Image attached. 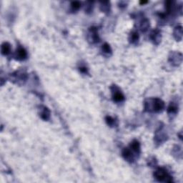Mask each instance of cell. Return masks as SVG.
Wrapping results in <instances>:
<instances>
[{
    "label": "cell",
    "instance_id": "cell-1",
    "mask_svg": "<svg viewBox=\"0 0 183 183\" xmlns=\"http://www.w3.org/2000/svg\"><path fill=\"white\" fill-rule=\"evenodd\" d=\"M152 104L149 102H145V109L148 111H153L155 112H159L165 108V103L162 100L155 98L150 100Z\"/></svg>",
    "mask_w": 183,
    "mask_h": 183
},
{
    "label": "cell",
    "instance_id": "cell-2",
    "mask_svg": "<svg viewBox=\"0 0 183 183\" xmlns=\"http://www.w3.org/2000/svg\"><path fill=\"white\" fill-rule=\"evenodd\" d=\"M154 177L159 182H172L173 179L172 177L168 174L167 170L164 168H159L154 172Z\"/></svg>",
    "mask_w": 183,
    "mask_h": 183
},
{
    "label": "cell",
    "instance_id": "cell-3",
    "mask_svg": "<svg viewBox=\"0 0 183 183\" xmlns=\"http://www.w3.org/2000/svg\"><path fill=\"white\" fill-rule=\"evenodd\" d=\"M112 98H113L114 101L117 102H122L125 100L124 95L118 90V88H115V90H112Z\"/></svg>",
    "mask_w": 183,
    "mask_h": 183
},
{
    "label": "cell",
    "instance_id": "cell-4",
    "mask_svg": "<svg viewBox=\"0 0 183 183\" xmlns=\"http://www.w3.org/2000/svg\"><path fill=\"white\" fill-rule=\"evenodd\" d=\"M150 38L154 42V43L159 44L161 41V32L158 29H154L150 34Z\"/></svg>",
    "mask_w": 183,
    "mask_h": 183
},
{
    "label": "cell",
    "instance_id": "cell-5",
    "mask_svg": "<svg viewBox=\"0 0 183 183\" xmlns=\"http://www.w3.org/2000/svg\"><path fill=\"white\" fill-rule=\"evenodd\" d=\"M123 157L128 162H132L134 160V155L132 152V150L129 148H124L122 150Z\"/></svg>",
    "mask_w": 183,
    "mask_h": 183
},
{
    "label": "cell",
    "instance_id": "cell-6",
    "mask_svg": "<svg viewBox=\"0 0 183 183\" xmlns=\"http://www.w3.org/2000/svg\"><path fill=\"white\" fill-rule=\"evenodd\" d=\"M182 56L180 53H173L172 54V57H170V61L172 63L175 65H178L181 64L182 62Z\"/></svg>",
    "mask_w": 183,
    "mask_h": 183
},
{
    "label": "cell",
    "instance_id": "cell-7",
    "mask_svg": "<svg viewBox=\"0 0 183 183\" xmlns=\"http://www.w3.org/2000/svg\"><path fill=\"white\" fill-rule=\"evenodd\" d=\"M27 57V53L25 49L22 47H19L16 51V57L19 60H24Z\"/></svg>",
    "mask_w": 183,
    "mask_h": 183
},
{
    "label": "cell",
    "instance_id": "cell-8",
    "mask_svg": "<svg viewBox=\"0 0 183 183\" xmlns=\"http://www.w3.org/2000/svg\"><path fill=\"white\" fill-rule=\"evenodd\" d=\"M90 34H91V40L92 42H98L100 40L97 33V28L92 26L90 28Z\"/></svg>",
    "mask_w": 183,
    "mask_h": 183
},
{
    "label": "cell",
    "instance_id": "cell-9",
    "mask_svg": "<svg viewBox=\"0 0 183 183\" xmlns=\"http://www.w3.org/2000/svg\"><path fill=\"white\" fill-rule=\"evenodd\" d=\"M41 112H40V117L42 120H48L50 117V111L49 109L46 107H41Z\"/></svg>",
    "mask_w": 183,
    "mask_h": 183
},
{
    "label": "cell",
    "instance_id": "cell-10",
    "mask_svg": "<svg viewBox=\"0 0 183 183\" xmlns=\"http://www.w3.org/2000/svg\"><path fill=\"white\" fill-rule=\"evenodd\" d=\"M174 37L177 41H180L182 38V27L181 26H177L175 27L174 30Z\"/></svg>",
    "mask_w": 183,
    "mask_h": 183
},
{
    "label": "cell",
    "instance_id": "cell-11",
    "mask_svg": "<svg viewBox=\"0 0 183 183\" xmlns=\"http://www.w3.org/2000/svg\"><path fill=\"white\" fill-rule=\"evenodd\" d=\"M130 149L136 153L140 152V144L137 140H133L130 144Z\"/></svg>",
    "mask_w": 183,
    "mask_h": 183
},
{
    "label": "cell",
    "instance_id": "cell-12",
    "mask_svg": "<svg viewBox=\"0 0 183 183\" xmlns=\"http://www.w3.org/2000/svg\"><path fill=\"white\" fill-rule=\"evenodd\" d=\"M11 51V46L8 42H4L1 45V53L4 55H7Z\"/></svg>",
    "mask_w": 183,
    "mask_h": 183
},
{
    "label": "cell",
    "instance_id": "cell-13",
    "mask_svg": "<svg viewBox=\"0 0 183 183\" xmlns=\"http://www.w3.org/2000/svg\"><path fill=\"white\" fill-rule=\"evenodd\" d=\"M150 26V22L148 19H144L141 22V24H140V29L141 31L143 32H145L148 29Z\"/></svg>",
    "mask_w": 183,
    "mask_h": 183
},
{
    "label": "cell",
    "instance_id": "cell-14",
    "mask_svg": "<svg viewBox=\"0 0 183 183\" xmlns=\"http://www.w3.org/2000/svg\"><path fill=\"white\" fill-rule=\"evenodd\" d=\"M178 110V106L175 104L174 102H171L169 105L168 108H167V112L169 114H176Z\"/></svg>",
    "mask_w": 183,
    "mask_h": 183
},
{
    "label": "cell",
    "instance_id": "cell-15",
    "mask_svg": "<svg viewBox=\"0 0 183 183\" xmlns=\"http://www.w3.org/2000/svg\"><path fill=\"white\" fill-rule=\"evenodd\" d=\"M139 40V34L137 32H132L129 35V41L132 43H135L138 42Z\"/></svg>",
    "mask_w": 183,
    "mask_h": 183
},
{
    "label": "cell",
    "instance_id": "cell-16",
    "mask_svg": "<svg viewBox=\"0 0 183 183\" xmlns=\"http://www.w3.org/2000/svg\"><path fill=\"white\" fill-rule=\"evenodd\" d=\"M80 7H81V3L79 2V1H72V2L71 3V7L73 11H77L78 9L80 8Z\"/></svg>",
    "mask_w": 183,
    "mask_h": 183
},
{
    "label": "cell",
    "instance_id": "cell-17",
    "mask_svg": "<svg viewBox=\"0 0 183 183\" xmlns=\"http://www.w3.org/2000/svg\"><path fill=\"white\" fill-rule=\"evenodd\" d=\"M102 51H104V52L107 53V54H109V53H112V49H111V47H110V46H109V44L104 43V45H102Z\"/></svg>",
    "mask_w": 183,
    "mask_h": 183
},
{
    "label": "cell",
    "instance_id": "cell-18",
    "mask_svg": "<svg viewBox=\"0 0 183 183\" xmlns=\"http://www.w3.org/2000/svg\"><path fill=\"white\" fill-rule=\"evenodd\" d=\"M105 120L107 124L109 125L110 127H112L114 125H115V120L114 118H112V117L107 116L105 118Z\"/></svg>",
    "mask_w": 183,
    "mask_h": 183
},
{
    "label": "cell",
    "instance_id": "cell-19",
    "mask_svg": "<svg viewBox=\"0 0 183 183\" xmlns=\"http://www.w3.org/2000/svg\"><path fill=\"white\" fill-rule=\"evenodd\" d=\"M79 71L82 72H83V73H87V68L85 67H79Z\"/></svg>",
    "mask_w": 183,
    "mask_h": 183
},
{
    "label": "cell",
    "instance_id": "cell-20",
    "mask_svg": "<svg viewBox=\"0 0 183 183\" xmlns=\"http://www.w3.org/2000/svg\"><path fill=\"white\" fill-rule=\"evenodd\" d=\"M148 1H140V4H147V3H148Z\"/></svg>",
    "mask_w": 183,
    "mask_h": 183
}]
</instances>
